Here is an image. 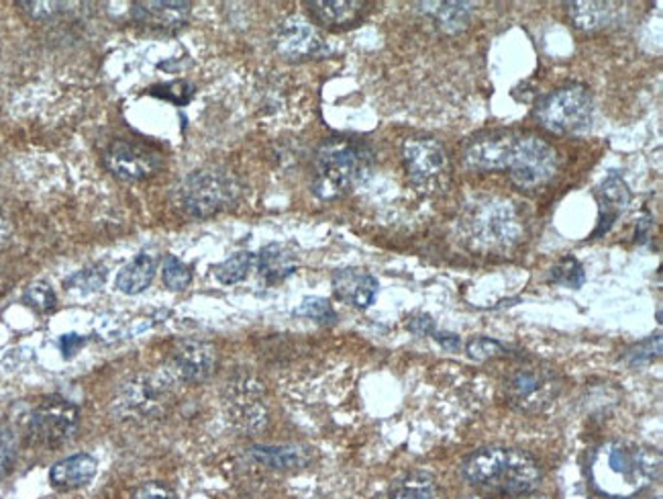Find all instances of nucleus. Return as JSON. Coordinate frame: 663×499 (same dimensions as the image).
Segmentation results:
<instances>
[{
	"label": "nucleus",
	"instance_id": "8",
	"mask_svg": "<svg viewBox=\"0 0 663 499\" xmlns=\"http://www.w3.org/2000/svg\"><path fill=\"white\" fill-rule=\"evenodd\" d=\"M78 407L64 397H47L29 417L31 443L43 448H57L74 438L78 431Z\"/></svg>",
	"mask_w": 663,
	"mask_h": 499
},
{
	"label": "nucleus",
	"instance_id": "22",
	"mask_svg": "<svg viewBox=\"0 0 663 499\" xmlns=\"http://www.w3.org/2000/svg\"><path fill=\"white\" fill-rule=\"evenodd\" d=\"M309 7L317 21L327 28H347L360 19L366 4L360 0H312Z\"/></svg>",
	"mask_w": 663,
	"mask_h": 499
},
{
	"label": "nucleus",
	"instance_id": "40",
	"mask_svg": "<svg viewBox=\"0 0 663 499\" xmlns=\"http://www.w3.org/2000/svg\"><path fill=\"white\" fill-rule=\"evenodd\" d=\"M408 330H410V332L419 333V336H425V333H435L434 319L429 318V316L413 318L410 321H408Z\"/></svg>",
	"mask_w": 663,
	"mask_h": 499
},
{
	"label": "nucleus",
	"instance_id": "33",
	"mask_svg": "<svg viewBox=\"0 0 663 499\" xmlns=\"http://www.w3.org/2000/svg\"><path fill=\"white\" fill-rule=\"evenodd\" d=\"M25 304L38 314H52L55 309V293L45 283H35L25 291Z\"/></svg>",
	"mask_w": 663,
	"mask_h": 499
},
{
	"label": "nucleus",
	"instance_id": "4",
	"mask_svg": "<svg viewBox=\"0 0 663 499\" xmlns=\"http://www.w3.org/2000/svg\"><path fill=\"white\" fill-rule=\"evenodd\" d=\"M461 230L470 248L478 252H506L515 248L525 234L515 205L499 197H484L470 203L461 215Z\"/></svg>",
	"mask_w": 663,
	"mask_h": 499
},
{
	"label": "nucleus",
	"instance_id": "11",
	"mask_svg": "<svg viewBox=\"0 0 663 499\" xmlns=\"http://www.w3.org/2000/svg\"><path fill=\"white\" fill-rule=\"evenodd\" d=\"M229 420L245 434H258L268 424V405L264 387L254 376H235L225 391Z\"/></svg>",
	"mask_w": 663,
	"mask_h": 499
},
{
	"label": "nucleus",
	"instance_id": "5",
	"mask_svg": "<svg viewBox=\"0 0 663 499\" xmlns=\"http://www.w3.org/2000/svg\"><path fill=\"white\" fill-rule=\"evenodd\" d=\"M242 187L237 179L221 168H204L192 172L182 184V208L199 220L213 217L225 209L233 208L239 199Z\"/></svg>",
	"mask_w": 663,
	"mask_h": 499
},
{
	"label": "nucleus",
	"instance_id": "3",
	"mask_svg": "<svg viewBox=\"0 0 663 499\" xmlns=\"http://www.w3.org/2000/svg\"><path fill=\"white\" fill-rule=\"evenodd\" d=\"M374 162L370 146L355 139H331L319 148L312 168V193L338 199L366 181Z\"/></svg>",
	"mask_w": 663,
	"mask_h": 499
},
{
	"label": "nucleus",
	"instance_id": "17",
	"mask_svg": "<svg viewBox=\"0 0 663 499\" xmlns=\"http://www.w3.org/2000/svg\"><path fill=\"white\" fill-rule=\"evenodd\" d=\"M333 293L339 301L366 309L376 301L378 280L362 268H341L333 275Z\"/></svg>",
	"mask_w": 663,
	"mask_h": 499
},
{
	"label": "nucleus",
	"instance_id": "35",
	"mask_svg": "<svg viewBox=\"0 0 663 499\" xmlns=\"http://www.w3.org/2000/svg\"><path fill=\"white\" fill-rule=\"evenodd\" d=\"M504 352L501 342L490 340V338H475L468 344V357L474 361H488V359H496Z\"/></svg>",
	"mask_w": 663,
	"mask_h": 499
},
{
	"label": "nucleus",
	"instance_id": "16",
	"mask_svg": "<svg viewBox=\"0 0 663 499\" xmlns=\"http://www.w3.org/2000/svg\"><path fill=\"white\" fill-rule=\"evenodd\" d=\"M217 354L215 348L201 340H182L178 342L172 369L180 381L184 383H203L211 374L215 373Z\"/></svg>",
	"mask_w": 663,
	"mask_h": 499
},
{
	"label": "nucleus",
	"instance_id": "30",
	"mask_svg": "<svg viewBox=\"0 0 663 499\" xmlns=\"http://www.w3.org/2000/svg\"><path fill=\"white\" fill-rule=\"evenodd\" d=\"M297 316L314 319L317 323H323V326H331V323H335V319H338L335 309L331 307V304H329L327 299H321V297H309V299H304V301L297 307Z\"/></svg>",
	"mask_w": 663,
	"mask_h": 499
},
{
	"label": "nucleus",
	"instance_id": "13",
	"mask_svg": "<svg viewBox=\"0 0 663 499\" xmlns=\"http://www.w3.org/2000/svg\"><path fill=\"white\" fill-rule=\"evenodd\" d=\"M105 164L113 177L127 182H139L151 179L162 168V156L148 146L119 139L110 144L105 153Z\"/></svg>",
	"mask_w": 663,
	"mask_h": 499
},
{
	"label": "nucleus",
	"instance_id": "44",
	"mask_svg": "<svg viewBox=\"0 0 663 499\" xmlns=\"http://www.w3.org/2000/svg\"><path fill=\"white\" fill-rule=\"evenodd\" d=\"M637 225H639V232H637V237H639L641 242H645V240H648V236H650V220H639V222H637Z\"/></svg>",
	"mask_w": 663,
	"mask_h": 499
},
{
	"label": "nucleus",
	"instance_id": "42",
	"mask_svg": "<svg viewBox=\"0 0 663 499\" xmlns=\"http://www.w3.org/2000/svg\"><path fill=\"white\" fill-rule=\"evenodd\" d=\"M13 236V222H11V215L4 211V208L0 205V248L4 244H9V240Z\"/></svg>",
	"mask_w": 663,
	"mask_h": 499
},
{
	"label": "nucleus",
	"instance_id": "12",
	"mask_svg": "<svg viewBox=\"0 0 663 499\" xmlns=\"http://www.w3.org/2000/svg\"><path fill=\"white\" fill-rule=\"evenodd\" d=\"M408 179L420 191H429L439 187L447 172V156L443 146L434 138H408L403 144Z\"/></svg>",
	"mask_w": 663,
	"mask_h": 499
},
{
	"label": "nucleus",
	"instance_id": "45",
	"mask_svg": "<svg viewBox=\"0 0 663 499\" xmlns=\"http://www.w3.org/2000/svg\"><path fill=\"white\" fill-rule=\"evenodd\" d=\"M472 499H484V498H472Z\"/></svg>",
	"mask_w": 663,
	"mask_h": 499
},
{
	"label": "nucleus",
	"instance_id": "18",
	"mask_svg": "<svg viewBox=\"0 0 663 499\" xmlns=\"http://www.w3.org/2000/svg\"><path fill=\"white\" fill-rule=\"evenodd\" d=\"M133 19L143 28L160 29V31H178L189 21L190 2L172 0V2H136Z\"/></svg>",
	"mask_w": 663,
	"mask_h": 499
},
{
	"label": "nucleus",
	"instance_id": "14",
	"mask_svg": "<svg viewBox=\"0 0 663 499\" xmlns=\"http://www.w3.org/2000/svg\"><path fill=\"white\" fill-rule=\"evenodd\" d=\"M513 131H486L475 136L463 152L466 167L480 172H499L509 168V160L516 144Z\"/></svg>",
	"mask_w": 663,
	"mask_h": 499
},
{
	"label": "nucleus",
	"instance_id": "21",
	"mask_svg": "<svg viewBox=\"0 0 663 499\" xmlns=\"http://www.w3.org/2000/svg\"><path fill=\"white\" fill-rule=\"evenodd\" d=\"M417 7L446 33H460L470 25L474 14V2H419Z\"/></svg>",
	"mask_w": 663,
	"mask_h": 499
},
{
	"label": "nucleus",
	"instance_id": "43",
	"mask_svg": "<svg viewBox=\"0 0 663 499\" xmlns=\"http://www.w3.org/2000/svg\"><path fill=\"white\" fill-rule=\"evenodd\" d=\"M435 340L446 348V350H458L460 348V338L456 333H435Z\"/></svg>",
	"mask_w": 663,
	"mask_h": 499
},
{
	"label": "nucleus",
	"instance_id": "32",
	"mask_svg": "<svg viewBox=\"0 0 663 499\" xmlns=\"http://www.w3.org/2000/svg\"><path fill=\"white\" fill-rule=\"evenodd\" d=\"M148 95L162 98V100H168V103H174L178 107H184V105H189L190 98H192V86L189 83H184V81H174V83L151 86Z\"/></svg>",
	"mask_w": 663,
	"mask_h": 499
},
{
	"label": "nucleus",
	"instance_id": "24",
	"mask_svg": "<svg viewBox=\"0 0 663 499\" xmlns=\"http://www.w3.org/2000/svg\"><path fill=\"white\" fill-rule=\"evenodd\" d=\"M569 19L571 23L582 31H598V29L609 28L617 19V9L610 2H595V0H584V2H569Z\"/></svg>",
	"mask_w": 663,
	"mask_h": 499
},
{
	"label": "nucleus",
	"instance_id": "7",
	"mask_svg": "<svg viewBox=\"0 0 663 499\" xmlns=\"http://www.w3.org/2000/svg\"><path fill=\"white\" fill-rule=\"evenodd\" d=\"M178 381L180 379L172 367H165L160 373L137 374L131 381L122 383L117 397L119 414L136 420L158 416Z\"/></svg>",
	"mask_w": 663,
	"mask_h": 499
},
{
	"label": "nucleus",
	"instance_id": "1",
	"mask_svg": "<svg viewBox=\"0 0 663 499\" xmlns=\"http://www.w3.org/2000/svg\"><path fill=\"white\" fill-rule=\"evenodd\" d=\"M662 469V458L645 446L605 443L590 458L588 473L598 493L612 499L633 498L650 487Z\"/></svg>",
	"mask_w": 663,
	"mask_h": 499
},
{
	"label": "nucleus",
	"instance_id": "38",
	"mask_svg": "<svg viewBox=\"0 0 663 499\" xmlns=\"http://www.w3.org/2000/svg\"><path fill=\"white\" fill-rule=\"evenodd\" d=\"M14 463L13 436L7 432H0V479L11 471Z\"/></svg>",
	"mask_w": 663,
	"mask_h": 499
},
{
	"label": "nucleus",
	"instance_id": "28",
	"mask_svg": "<svg viewBox=\"0 0 663 499\" xmlns=\"http://www.w3.org/2000/svg\"><path fill=\"white\" fill-rule=\"evenodd\" d=\"M391 499H446L441 489L425 475H410L394 487Z\"/></svg>",
	"mask_w": 663,
	"mask_h": 499
},
{
	"label": "nucleus",
	"instance_id": "6",
	"mask_svg": "<svg viewBox=\"0 0 663 499\" xmlns=\"http://www.w3.org/2000/svg\"><path fill=\"white\" fill-rule=\"evenodd\" d=\"M595 105L584 86H566L543 97L535 109L537 121L557 136L584 134L592 125Z\"/></svg>",
	"mask_w": 663,
	"mask_h": 499
},
{
	"label": "nucleus",
	"instance_id": "23",
	"mask_svg": "<svg viewBox=\"0 0 663 499\" xmlns=\"http://www.w3.org/2000/svg\"><path fill=\"white\" fill-rule=\"evenodd\" d=\"M256 266L268 285H276L297 270V258L282 244H270L256 256Z\"/></svg>",
	"mask_w": 663,
	"mask_h": 499
},
{
	"label": "nucleus",
	"instance_id": "27",
	"mask_svg": "<svg viewBox=\"0 0 663 499\" xmlns=\"http://www.w3.org/2000/svg\"><path fill=\"white\" fill-rule=\"evenodd\" d=\"M254 266H256V254L237 252V254H233L231 258H227L225 263L215 266V277L223 285H237V283H242V280L249 277Z\"/></svg>",
	"mask_w": 663,
	"mask_h": 499
},
{
	"label": "nucleus",
	"instance_id": "25",
	"mask_svg": "<svg viewBox=\"0 0 663 499\" xmlns=\"http://www.w3.org/2000/svg\"><path fill=\"white\" fill-rule=\"evenodd\" d=\"M156 256L151 254H137L131 263L125 264L117 277V287L119 291L127 295H137V293L146 291L151 280L156 277Z\"/></svg>",
	"mask_w": 663,
	"mask_h": 499
},
{
	"label": "nucleus",
	"instance_id": "10",
	"mask_svg": "<svg viewBox=\"0 0 663 499\" xmlns=\"http://www.w3.org/2000/svg\"><path fill=\"white\" fill-rule=\"evenodd\" d=\"M559 393V379L549 369L525 367L504 383V397L511 407L525 414L542 412Z\"/></svg>",
	"mask_w": 663,
	"mask_h": 499
},
{
	"label": "nucleus",
	"instance_id": "36",
	"mask_svg": "<svg viewBox=\"0 0 663 499\" xmlns=\"http://www.w3.org/2000/svg\"><path fill=\"white\" fill-rule=\"evenodd\" d=\"M19 7H23L25 13L31 14L33 19H50L54 14L60 13L64 7H68L66 2H19Z\"/></svg>",
	"mask_w": 663,
	"mask_h": 499
},
{
	"label": "nucleus",
	"instance_id": "9",
	"mask_svg": "<svg viewBox=\"0 0 663 499\" xmlns=\"http://www.w3.org/2000/svg\"><path fill=\"white\" fill-rule=\"evenodd\" d=\"M557 153L537 136H518L509 160L511 179L518 189H537L554 179Z\"/></svg>",
	"mask_w": 663,
	"mask_h": 499
},
{
	"label": "nucleus",
	"instance_id": "26",
	"mask_svg": "<svg viewBox=\"0 0 663 499\" xmlns=\"http://www.w3.org/2000/svg\"><path fill=\"white\" fill-rule=\"evenodd\" d=\"M249 455L258 463H264L274 469H292L304 463V455L298 448H288V446H256L252 448Z\"/></svg>",
	"mask_w": 663,
	"mask_h": 499
},
{
	"label": "nucleus",
	"instance_id": "46",
	"mask_svg": "<svg viewBox=\"0 0 663 499\" xmlns=\"http://www.w3.org/2000/svg\"><path fill=\"white\" fill-rule=\"evenodd\" d=\"M535 499H545V498H535Z\"/></svg>",
	"mask_w": 663,
	"mask_h": 499
},
{
	"label": "nucleus",
	"instance_id": "20",
	"mask_svg": "<svg viewBox=\"0 0 663 499\" xmlns=\"http://www.w3.org/2000/svg\"><path fill=\"white\" fill-rule=\"evenodd\" d=\"M96 475V460L90 455H74L55 463L50 471V481L60 491H72L88 486Z\"/></svg>",
	"mask_w": 663,
	"mask_h": 499
},
{
	"label": "nucleus",
	"instance_id": "34",
	"mask_svg": "<svg viewBox=\"0 0 663 499\" xmlns=\"http://www.w3.org/2000/svg\"><path fill=\"white\" fill-rule=\"evenodd\" d=\"M662 352V336L655 333V338H650L641 344H637L629 354H627V362L631 367H641V364H650L653 359H657Z\"/></svg>",
	"mask_w": 663,
	"mask_h": 499
},
{
	"label": "nucleus",
	"instance_id": "37",
	"mask_svg": "<svg viewBox=\"0 0 663 499\" xmlns=\"http://www.w3.org/2000/svg\"><path fill=\"white\" fill-rule=\"evenodd\" d=\"M105 283V273H96L93 268H88V270H82L78 275H74L72 280H68V289H76V287H86L88 291L93 289H100V285Z\"/></svg>",
	"mask_w": 663,
	"mask_h": 499
},
{
	"label": "nucleus",
	"instance_id": "19",
	"mask_svg": "<svg viewBox=\"0 0 663 499\" xmlns=\"http://www.w3.org/2000/svg\"><path fill=\"white\" fill-rule=\"evenodd\" d=\"M631 201V193L623 179L617 172H610L600 187V220L595 236L607 234L612 223L617 222L619 213H623Z\"/></svg>",
	"mask_w": 663,
	"mask_h": 499
},
{
	"label": "nucleus",
	"instance_id": "29",
	"mask_svg": "<svg viewBox=\"0 0 663 499\" xmlns=\"http://www.w3.org/2000/svg\"><path fill=\"white\" fill-rule=\"evenodd\" d=\"M552 280L557 285H564L568 289H580L586 283V273L582 264L578 263L574 256H564L559 263L552 268Z\"/></svg>",
	"mask_w": 663,
	"mask_h": 499
},
{
	"label": "nucleus",
	"instance_id": "31",
	"mask_svg": "<svg viewBox=\"0 0 663 499\" xmlns=\"http://www.w3.org/2000/svg\"><path fill=\"white\" fill-rule=\"evenodd\" d=\"M192 280V270L182 261L168 256L163 263V283L172 291H184Z\"/></svg>",
	"mask_w": 663,
	"mask_h": 499
},
{
	"label": "nucleus",
	"instance_id": "39",
	"mask_svg": "<svg viewBox=\"0 0 663 499\" xmlns=\"http://www.w3.org/2000/svg\"><path fill=\"white\" fill-rule=\"evenodd\" d=\"M84 344H86V338H84V336H78V333H66V336H62V340H60V348H62L64 357L76 354Z\"/></svg>",
	"mask_w": 663,
	"mask_h": 499
},
{
	"label": "nucleus",
	"instance_id": "2",
	"mask_svg": "<svg viewBox=\"0 0 663 499\" xmlns=\"http://www.w3.org/2000/svg\"><path fill=\"white\" fill-rule=\"evenodd\" d=\"M472 486L496 496H528L542 486L537 460L515 448H482L463 463Z\"/></svg>",
	"mask_w": 663,
	"mask_h": 499
},
{
	"label": "nucleus",
	"instance_id": "15",
	"mask_svg": "<svg viewBox=\"0 0 663 499\" xmlns=\"http://www.w3.org/2000/svg\"><path fill=\"white\" fill-rule=\"evenodd\" d=\"M276 50L288 60L325 56L327 45L319 31L300 17H290L276 31Z\"/></svg>",
	"mask_w": 663,
	"mask_h": 499
},
{
	"label": "nucleus",
	"instance_id": "41",
	"mask_svg": "<svg viewBox=\"0 0 663 499\" xmlns=\"http://www.w3.org/2000/svg\"><path fill=\"white\" fill-rule=\"evenodd\" d=\"M137 499H174L172 498V493L165 489V487L158 486V484H149V486L143 487L139 493H137Z\"/></svg>",
	"mask_w": 663,
	"mask_h": 499
}]
</instances>
